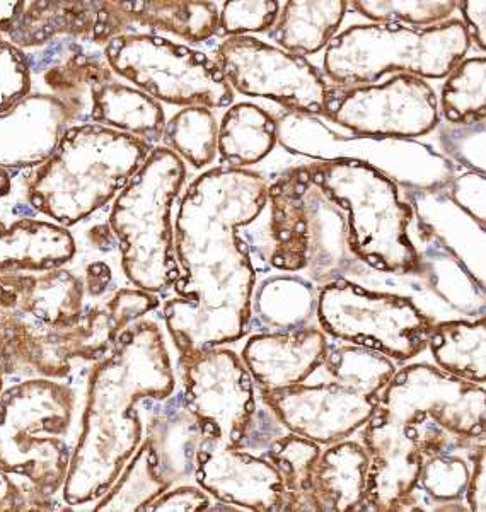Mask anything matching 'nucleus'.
<instances>
[{
    "mask_svg": "<svg viewBox=\"0 0 486 512\" xmlns=\"http://www.w3.org/2000/svg\"><path fill=\"white\" fill-rule=\"evenodd\" d=\"M64 501L43 499L14 475L0 470V512L69 511Z\"/></svg>",
    "mask_w": 486,
    "mask_h": 512,
    "instance_id": "nucleus-42",
    "label": "nucleus"
},
{
    "mask_svg": "<svg viewBox=\"0 0 486 512\" xmlns=\"http://www.w3.org/2000/svg\"><path fill=\"white\" fill-rule=\"evenodd\" d=\"M321 448L313 439L285 431L263 453L282 478L284 511H311L309 490Z\"/></svg>",
    "mask_w": 486,
    "mask_h": 512,
    "instance_id": "nucleus-34",
    "label": "nucleus"
},
{
    "mask_svg": "<svg viewBox=\"0 0 486 512\" xmlns=\"http://www.w3.org/2000/svg\"><path fill=\"white\" fill-rule=\"evenodd\" d=\"M174 390L173 362L156 321H135L89 367L81 432L62 489L69 511L84 509L105 495L139 449L144 425L137 405L166 400Z\"/></svg>",
    "mask_w": 486,
    "mask_h": 512,
    "instance_id": "nucleus-4",
    "label": "nucleus"
},
{
    "mask_svg": "<svg viewBox=\"0 0 486 512\" xmlns=\"http://www.w3.org/2000/svg\"><path fill=\"white\" fill-rule=\"evenodd\" d=\"M81 415L76 379L31 378L7 384L0 395V470L43 499H62Z\"/></svg>",
    "mask_w": 486,
    "mask_h": 512,
    "instance_id": "nucleus-6",
    "label": "nucleus"
},
{
    "mask_svg": "<svg viewBox=\"0 0 486 512\" xmlns=\"http://www.w3.org/2000/svg\"><path fill=\"white\" fill-rule=\"evenodd\" d=\"M316 318L328 337L401 362L427 349L432 328L429 316L408 297L369 291L347 279L319 289Z\"/></svg>",
    "mask_w": 486,
    "mask_h": 512,
    "instance_id": "nucleus-13",
    "label": "nucleus"
},
{
    "mask_svg": "<svg viewBox=\"0 0 486 512\" xmlns=\"http://www.w3.org/2000/svg\"><path fill=\"white\" fill-rule=\"evenodd\" d=\"M278 142L313 161L350 159L371 166L411 192H432L454 178L451 161L411 139H379L338 134L319 117L287 111L277 118Z\"/></svg>",
    "mask_w": 486,
    "mask_h": 512,
    "instance_id": "nucleus-11",
    "label": "nucleus"
},
{
    "mask_svg": "<svg viewBox=\"0 0 486 512\" xmlns=\"http://www.w3.org/2000/svg\"><path fill=\"white\" fill-rule=\"evenodd\" d=\"M302 187V200L306 210L309 260L306 272L313 282L323 287L333 280L343 279L357 258L348 246L347 214L321 190L314 181L309 166Z\"/></svg>",
    "mask_w": 486,
    "mask_h": 512,
    "instance_id": "nucleus-23",
    "label": "nucleus"
},
{
    "mask_svg": "<svg viewBox=\"0 0 486 512\" xmlns=\"http://www.w3.org/2000/svg\"><path fill=\"white\" fill-rule=\"evenodd\" d=\"M185 180V161L168 147H154L113 200L108 226L120 251L123 275L140 291L159 296L180 277L171 209Z\"/></svg>",
    "mask_w": 486,
    "mask_h": 512,
    "instance_id": "nucleus-7",
    "label": "nucleus"
},
{
    "mask_svg": "<svg viewBox=\"0 0 486 512\" xmlns=\"http://www.w3.org/2000/svg\"><path fill=\"white\" fill-rule=\"evenodd\" d=\"M193 478L222 504L248 511H284V483L263 454L226 448L202 439Z\"/></svg>",
    "mask_w": 486,
    "mask_h": 512,
    "instance_id": "nucleus-18",
    "label": "nucleus"
},
{
    "mask_svg": "<svg viewBox=\"0 0 486 512\" xmlns=\"http://www.w3.org/2000/svg\"><path fill=\"white\" fill-rule=\"evenodd\" d=\"M323 366L330 374L328 381L260 395L287 431L330 446L371 420L396 366L374 350L350 344L330 345Z\"/></svg>",
    "mask_w": 486,
    "mask_h": 512,
    "instance_id": "nucleus-8",
    "label": "nucleus"
},
{
    "mask_svg": "<svg viewBox=\"0 0 486 512\" xmlns=\"http://www.w3.org/2000/svg\"><path fill=\"white\" fill-rule=\"evenodd\" d=\"M439 111L451 125H469L485 120V57L461 60L451 70L440 93Z\"/></svg>",
    "mask_w": 486,
    "mask_h": 512,
    "instance_id": "nucleus-36",
    "label": "nucleus"
},
{
    "mask_svg": "<svg viewBox=\"0 0 486 512\" xmlns=\"http://www.w3.org/2000/svg\"><path fill=\"white\" fill-rule=\"evenodd\" d=\"M471 468L458 453L437 454L423 461L417 490L432 504V511H463L454 506L463 501L468 489Z\"/></svg>",
    "mask_w": 486,
    "mask_h": 512,
    "instance_id": "nucleus-37",
    "label": "nucleus"
},
{
    "mask_svg": "<svg viewBox=\"0 0 486 512\" xmlns=\"http://www.w3.org/2000/svg\"><path fill=\"white\" fill-rule=\"evenodd\" d=\"M348 2L342 0H289L268 31L278 48L294 55H314L330 45L342 26Z\"/></svg>",
    "mask_w": 486,
    "mask_h": 512,
    "instance_id": "nucleus-28",
    "label": "nucleus"
},
{
    "mask_svg": "<svg viewBox=\"0 0 486 512\" xmlns=\"http://www.w3.org/2000/svg\"><path fill=\"white\" fill-rule=\"evenodd\" d=\"M440 144L451 158L466 168L485 175V120L469 125H451L442 128Z\"/></svg>",
    "mask_w": 486,
    "mask_h": 512,
    "instance_id": "nucleus-41",
    "label": "nucleus"
},
{
    "mask_svg": "<svg viewBox=\"0 0 486 512\" xmlns=\"http://www.w3.org/2000/svg\"><path fill=\"white\" fill-rule=\"evenodd\" d=\"M471 47L463 21L430 28L400 24H359L342 31L324 52V76L336 88L376 84L391 72L420 79H444L466 59Z\"/></svg>",
    "mask_w": 486,
    "mask_h": 512,
    "instance_id": "nucleus-10",
    "label": "nucleus"
},
{
    "mask_svg": "<svg viewBox=\"0 0 486 512\" xmlns=\"http://www.w3.org/2000/svg\"><path fill=\"white\" fill-rule=\"evenodd\" d=\"M324 118L359 137L415 139L439 127V98L425 79L398 74L384 84L335 86Z\"/></svg>",
    "mask_w": 486,
    "mask_h": 512,
    "instance_id": "nucleus-16",
    "label": "nucleus"
},
{
    "mask_svg": "<svg viewBox=\"0 0 486 512\" xmlns=\"http://www.w3.org/2000/svg\"><path fill=\"white\" fill-rule=\"evenodd\" d=\"M306 180V168L296 166L278 176L268 185L270 207V241L272 248L268 262L282 272L306 270L309 260L306 210L302 200V187Z\"/></svg>",
    "mask_w": 486,
    "mask_h": 512,
    "instance_id": "nucleus-24",
    "label": "nucleus"
},
{
    "mask_svg": "<svg viewBox=\"0 0 486 512\" xmlns=\"http://www.w3.org/2000/svg\"><path fill=\"white\" fill-rule=\"evenodd\" d=\"M135 26L166 31L202 43L219 36V7L214 2H130Z\"/></svg>",
    "mask_w": 486,
    "mask_h": 512,
    "instance_id": "nucleus-33",
    "label": "nucleus"
},
{
    "mask_svg": "<svg viewBox=\"0 0 486 512\" xmlns=\"http://www.w3.org/2000/svg\"><path fill=\"white\" fill-rule=\"evenodd\" d=\"M171 489V483L164 478L151 443L144 437L139 449L128 460L120 477L105 495H101L91 507L94 512L144 511L152 501Z\"/></svg>",
    "mask_w": 486,
    "mask_h": 512,
    "instance_id": "nucleus-32",
    "label": "nucleus"
},
{
    "mask_svg": "<svg viewBox=\"0 0 486 512\" xmlns=\"http://www.w3.org/2000/svg\"><path fill=\"white\" fill-rule=\"evenodd\" d=\"M152 149L115 128L72 125L52 156L29 171V204L58 226H77L118 197Z\"/></svg>",
    "mask_w": 486,
    "mask_h": 512,
    "instance_id": "nucleus-5",
    "label": "nucleus"
},
{
    "mask_svg": "<svg viewBox=\"0 0 486 512\" xmlns=\"http://www.w3.org/2000/svg\"><path fill=\"white\" fill-rule=\"evenodd\" d=\"M31 89V67L28 55L14 47L0 33V113L26 98Z\"/></svg>",
    "mask_w": 486,
    "mask_h": 512,
    "instance_id": "nucleus-40",
    "label": "nucleus"
},
{
    "mask_svg": "<svg viewBox=\"0 0 486 512\" xmlns=\"http://www.w3.org/2000/svg\"><path fill=\"white\" fill-rule=\"evenodd\" d=\"M103 55L115 74L159 103L212 110L234 101V91L214 59L164 36H116Z\"/></svg>",
    "mask_w": 486,
    "mask_h": 512,
    "instance_id": "nucleus-12",
    "label": "nucleus"
},
{
    "mask_svg": "<svg viewBox=\"0 0 486 512\" xmlns=\"http://www.w3.org/2000/svg\"><path fill=\"white\" fill-rule=\"evenodd\" d=\"M156 294L123 287L98 297L86 263L0 274V328L7 379H76L103 359L128 326L159 308ZM91 367V366H89Z\"/></svg>",
    "mask_w": 486,
    "mask_h": 512,
    "instance_id": "nucleus-2",
    "label": "nucleus"
},
{
    "mask_svg": "<svg viewBox=\"0 0 486 512\" xmlns=\"http://www.w3.org/2000/svg\"><path fill=\"white\" fill-rule=\"evenodd\" d=\"M162 139L183 161L202 169L219 154V122L203 106H188L166 122Z\"/></svg>",
    "mask_w": 486,
    "mask_h": 512,
    "instance_id": "nucleus-35",
    "label": "nucleus"
},
{
    "mask_svg": "<svg viewBox=\"0 0 486 512\" xmlns=\"http://www.w3.org/2000/svg\"><path fill=\"white\" fill-rule=\"evenodd\" d=\"M212 509L210 495L202 487H191V485H178L162 492L156 501H152L145 512L161 511H186L198 512Z\"/></svg>",
    "mask_w": 486,
    "mask_h": 512,
    "instance_id": "nucleus-44",
    "label": "nucleus"
},
{
    "mask_svg": "<svg viewBox=\"0 0 486 512\" xmlns=\"http://www.w3.org/2000/svg\"><path fill=\"white\" fill-rule=\"evenodd\" d=\"M463 14V24L468 31L469 40L475 41L481 52L486 48V2H458Z\"/></svg>",
    "mask_w": 486,
    "mask_h": 512,
    "instance_id": "nucleus-46",
    "label": "nucleus"
},
{
    "mask_svg": "<svg viewBox=\"0 0 486 512\" xmlns=\"http://www.w3.org/2000/svg\"><path fill=\"white\" fill-rule=\"evenodd\" d=\"M253 316L267 330L292 332L309 325L318 309V292L297 277H275L255 287Z\"/></svg>",
    "mask_w": 486,
    "mask_h": 512,
    "instance_id": "nucleus-31",
    "label": "nucleus"
},
{
    "mask_svg": "<svg viewBox=\"0 0 486 512\" xmlns=\"http://www.w3.org/2000/svg\"><path fill=\"white\" fill-rule=\"evenodd\" d=\"M277 142V118L253 103H239L219 123L217 156L222 166L246 169L267 158Z\"/></svg>",
    "mask_w": 486,
    "mask_h": 512,
    "instance_id": "nucleus-29",
    "label": "nucleus"
},
{
    "mask_svg": "<svg viewBox=\"0 0 486 512\" xmlns=\"http://www.w3.org/2000/svg\"><path fill=\"white\" fill-rule=\"evenodd\" d=\"M6 335L0 328V395L2 391L6 390L7 386V367H6Z\"/></svg>",
    "mask_w": 486,
    "mask_h": 512,
    "instance_id": "nucleus-48",
    "label": "nucleus"
},
{
    "mask_svg": "<svg viewBox=\"0 0 486 512\" xmlns=\"http://www.w3.org/2000/svg\"><path fill=\"white\" fill-rule=\"evenodd\" d=\"M28 175L0 168V274L62 267L79 253L70 229L43 219L29 204Z\"/></svg>",
    "mask_w": 486,
    "mask_h": 512,
    "instance_id": "nucleus-17",
    "label": "nucleus"
},
{
    "mask_svg": "<svg viewBox=\"0 0 486 512\" xmlns=\"http://www.w3.org/2000/svg\"><path fill=\"white\" fill-rule=\"evenodd\" d=\"M268 202V183L249 169L205 171L181 198L174 221L180 277L162 320L178 355L238 342L251 330L256 267L243 227Z\"/></svg>",
    "mask_w": 486,
    "mask_h": 512,
    "instance_id": "nucleus-1",
    "label": "nucleus"
},
{
    "mask_svg": "<svg viewBox=\"0 0 486 512\" xmlns=\"http://www.w3.org/2000/svg\"><path fill=\"white\" fill-rule=\"evenodd\" d=\"M444 192L469 216L485 224V175L469 171L466 175L454 176Z\"/></svg>",
    "mask_w": 486,
    "mask_h": 512,
    "instance_id": "nucleus-43",
    "label": "nucleus"
},
{
    "mask_svg": "<svg viewBox=\"0 0 486 512\" xmlns=\"http://www.w3.org/2000/svg\"><path fill=\"white\" fill-rule=\"evenodd\" d=\"M166 122V111L159 101L140 89L115 81L113 74L91 86L89 123L115 128L156 147Z\"/></svg>",
    "mask_w": 486,
    "mask_h": 512,
    "instance_id": "nucleus-27",
    "label": "nucleus"
},
{
    "mask_svg": "<svg viewBox=\"0 0 486 512\" xmlns=\"http://www.w3.org/2000/svg\"><path fill=\"white\" fill-rule=\"evenodd\" d=\"M314 181L347 214L348 246L367 267L386 274H422L423 258L408 227L415 212L398 185L350 159L307 163Z\"/></svg>",
    "mask_w": 486,
    "mask_h": 512,
    "instance_id": "nucleus-9",
    "label": "nucleus"
},
{
    "mask_svg": "<svg viewBox=\"0 0 486 512\" xmlns=\"http://www.w3.org/2000/svg\"><path fill=\"white\" fill-rule=\"evenodd\" d=\"M178 359L183 403L200 425L203 439L226 448H239L258 410L255 381L243 359L220 347L198 350Z\"/></svg>",
    "mask_w": 486,
    "mask_h": 512,
    "instance_id": "nucleus-15",
    "label": "nucleus"
},
{
    "mask_svg": "<svg viewBox=\"0 0 486 512\" xmlns=\"http://www.w3.org/2000/svg\"><path fill=\"white\" fill-rule=\"evenodd\" d=\"M145 407V439L156 453L162 475L171 483L186 482L195 473V458L203 434L195 417L186 410L183 396L161 400V408Z\"/></svg>",
    "mask_w": 486,
    "mask_h": 512,
    "instance_id": "nucleus-26",
    "label": "nucleus"
},
{
    "mask_svg": "<svg viewBox=\"0 0 486 512\" xmlns=\"http://www.w3.org/2000/svg\"><path fill=\"white\" fill-rule=\"evenodd\" d=\"M23 2H0V33L6 35L14 19L18 18Z\"/></svg>",
    "mask_w": 486,
    "mask_h": 512,
    "instance_id": "nucleus-47",
    "label": "nucleus"
},
{
    "mask_svg": "<svg viewBox=\"0 0 486 512\" xmlns=\"http://www.w3.org/2000/svg\"><path fill=\"white\" fill-rule=\"evenodd\" d=\"M485 400L483 384L439 367L413 364L396 371L364 425L369 454L364 511H400L417 489L423 461L485 441Z\"/></svg>",
    "mask_w": 486,
    "mask_h": 512,
    "instance_id": "nucleus-3",
    "label": "nucleus"
},
{
    "mask_svg": "<svg viewBox=\"0 0 486 512\" xmlns=\"http://www.w3.org/2000/svg\"><path fill=\"white\" fill-rule=\"evenodd\" d=\"M369 454L353 441H338L319 454L314 465L311 511H364Z\"/></svg>",
    "mask_w": 486,
    "mask_h": 512,
    "instance_id": "nucleus-25",
    "label": "nucleus"
},
{
    "mask_svg": "<svg viewBox=\"0 0 486 512\" xmlns=\"http://www.w3.org/2000/svg\"><path fill=\"white\" fill-rule=\"evenodd\" d=\"M372 23L400 24L406 28H430L446 23L458 2L451 0H355L348 2Z\"/></svg>",
    "mask_w": 486,
    "mask_h": 512,
    "instance_id": "nucleus-38",
    "label": "nucleus"
},
{
    "mask_svg": "<svg viewBox=\"0 0 486 512\" xmlns=\"http://www.w3.org/2000/svg\"><path fill=\"white\" fill-rule=\"evenodd\" d=\"M214 60L234 93L270 99L302 115H326L335 88L306 57L248 35L224 38Z\"/></svg>",
    "mask_w": 486,
    "mask_h": 512,
    "instance_id": "nucleus-14",
    "label": "nucleus"
},
{
    "mask_svg": "<svg viewBox=\"0 0 486 512\" xmlns=\"http://www.w3.org/2000/svg\"><path fill=\"white\" fill-rule=\"evenodd\" d=\"M411 209L420 217L422 239L451 256L459 267L485 287V224L447 197L444 188L413 192Z\"/></svg>",
    "mask_w": 486,
    "mask_h": 512,
    "instance_id": "nucleus-22",
    "label": "nucleus"
},
{
    "mask_svg": "<svg viewBox=\"0 0 486 512\" xmlns=\"http://www.w3.org/2000/svg\"><path fill=\"white\" fill-rule=\"evenodd\" d=\"M427 347L444 373L469 383L486 381V325L480 320L432 323Z\"/></svg>",
    "mask_w": 486,
    "mask_h": 512,
    "instance_id": "nucleus-30",
    "label": "nucleus"
},
{
    "mask_svg": "<svg viewBox=\"0 0 486 512\" xmlns=\"http://www.w3.org/2000/svg\"><path fill=\"white\" fill-rule=\"evenodd\" d=\"M134 26L130 2H23L4 36L18 48L43 45L60 35L106 47Z\"/></svg>",
    "mask_w": 486,
    "mask_h": 512,
    "instance_id": "nucleus-19",
    "label": "nucleus"
},
{
    "mask_svg": "<svg viewBox=\"0 0 486 512\" xmlns=\"http://www.w3.org/2000/svg\"><path fill=\"white\" fill-rule=\"evenodd\" d=\"M485 443L476 446L473 454V468L469 475L468 489H466V504L469 511H486V461H485Z\"/></svg>",
    "mask_w": 486,
    "mask_h": 512,
    "instance_id": "nucleus-45",
    "label": "nucleus"
},
{
    "mask_svg": "<svg viewBox=\"0 0 486 512\" xmlns=\"http://www.w3.org/2000/svg\"><path fill=\"white\" fill-rule=\"evenodd\" d=\"M282 4L273 0L224 2L219 11V36H248L272 30Z\"/></svg>",
    "mask_w": 486,
    "mask_h": 512,
    "instance_id": "nucleus-39",
    "label": "nucleus"
},
{
    "mask_svg": "<svg viewBox=\"0 0 486 512\" xmlns=\"http://www.w3.org/2000/svg\"><path fill=\"white\" fill-rule=\"evenodd\" d=\"M323 330L306 326L292 332L261 333L244 344V366L260 391H278L306 383L330 350Z\"/></svg>",
    "mask_w": 486,
    "mask_h": 512,
    "instance_id": "nucleus-21",
    "label": "nucleus"
},
{
    "mask_svg": "<svg viewBox=\"0 0 486 512\" xmlns=\"http://www.w3.org/2000/svg\"><path fill=\"white\" fill-rule=\"evenodd\" d=\"M76 110L55 94H28L0 113V168L31 171L57 149L67 128L77 125Z\"/></svg>",
    "mask_w": 486,
    "mask_h": 512,
    "instance_id": "nucleus-20",
    "label": "nucleus"
}]
</instances>
